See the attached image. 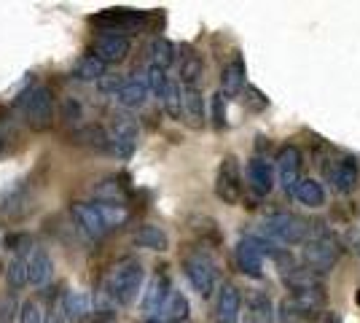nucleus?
<instances>
[{"label":"nucleus","instance_id":"c756f323","mask_svg":"<svg viewBox=\"0 0 360 323\" xmlns=\"http://www.w3.org/2000/svg\"><path fill=\"white\" fill-rule=\"evenodd\" d=\"M6 280H8L11 289H25V286H27V259H25V256H14V259L8 262Z\"/></svg>","mask_w":360,"mask_h":323},{"label":"nucleus","instance_id":"6e6552de","mask_svg":"<svg viewBox=\"0 0 360 323\" xmlns=\"http://www.w3.org/2000/svg\"><path fill=\"white\" fill-rule=\"evenodd\" d=\"M215 194L224 205H237L242 200V167L234 154H226L215 175Z\"/></svg>","mask_w":360,"mask_h":323},{"label":"nucleus","instance_id":"f3484780","mask_svg":"<svg viewBox=\"0 0 360 323\" xmlns=\"http://www.w3.org/2000/svg\"><path fill=\"white\" fill-rule=\"evenodd\" d=\"M178 62V76H180V87H199V81L205 76V62L196 54L194 49L183 46V54L175 57Z\"/></svg>","mask_w":360,"mask_h":323},{"label":"nucleus","instance_id":"f704fd0d","mask_svg":"<svg viewBox=\"0 0 360 323\" xmlns=\"http://www.w3.org/2000/svg\"><path fill=\"white\" fill-rule=\"evenodd\" d=\"M226 97L224 92H215L212 94V127L215 129H224L226 127Z\"/></svg>","mask_w":360,"mask_h":323},{"label":"nucleus","instance_id":"c9c22d12","mask_svg":"<svg viewBox=\"0 0 360 323\" xmlns=\"http://www.w3.org/2000/svg\"><path fill=\"white\" fill-rule=\"evenodd\" d=\"M124 81H127L124 76H110V73H105V76L97 81V87H100L103 94H113L116 97L121 92V87H124Z\"/></svg>","mask_w":360,"mask_h":323},{"label":"nucleus","instance_id":"4be33fe9","mask_svg":"<svg viewBox=\"0 0 360 323\" xmlns=\"http://www.w3.org/2000/svg\"><path fill=\"white\" fill-rule=\"evenodd\" d=\"M183 119L199 129L205 124V94L199 87H186L183 89Z\"/></svg>","mask_w":360,"mask_h":323},{"label":"nucleus","instance_id":"c85d7f7f","mask_svg":"<svg viewBox=\"0 0 360 323\" xmlns=\"http://www.w3.org/2000/svg\"><path fill=\"white\" fill-rule=\"evenodd\" d=\"M162 106L169 119H183V87L178 81H169L167 84L165 94H162Z\"/></svg>","mask_w":360,"mask_h":323},{"label":"nucleus","instance_id":"a211bd4d","mask_svg":"<svg viewBox=\"0 0 360 323\" xmlns=\"http://www.w3.org/2000/svg\"><path fill=\"white\" fill-rule=\"evenodd\" d=\"M62 318L70 323H84L91 315V296L86 291H68L60 299Z\"/></svg>","mask_w":360,"mask_h":323},{"label":"nucleus","instance_id":"0eeeda50","mask_svg":"<svg viewBox=\"0 0 360 323\" xmlns=\"http://www.w3.org/2000/svg\"><path fill=\"white\" fill-rule=\"evenodd\" d=\"M271 253H274V246H269L258 234H250V237H242L240 243H237L234 259H237V267H240L242 275L258 280V277L264 275V256H271Z\"/></svg>","mask_w":360,"mask_h":323},{"label":"nucleus","instance_id":"a878e982","mask_svg":"<svg viewBox=\"0 0 360 323\" xmlns=\"http://www.w3.org/2000/svg\"><path fill=\"white\" fill-rule=\"evenodd\" d=\"M188 312H191V308H188V299L183 296L180 291H169V296H167L165 308H162V312H159V318L167 323H183L186 318H188Z\"/></svg>","mask_w":360,"mask_h":323},{"label":"nucleus","instance_id":"2f4dec72","mask_svg":"<svg viewBox=\"0 0 360 323\" xmlns=\"http://www.w3.org/2000/svg\"><path fill=\"white\" fill-rule=\"evenodd\" d=\"M75 138L81 140V143H86L89 148L108 151V129H103V127H84Z\"/></svg>","mask_w":360,"mask_h":323},{"label":"nucleus","instance_id":"bb28decb","mask_svg":"<svg viewBox=\"0 0 360 323\" xmlns=\"http://www.w3.org/2000/svg\"><path fill=\"white\" fill-rule=\"evenodd\" d=\"M175 57H178V49H175V44H169L167 38H156V41L150 44V65H153V68L167 70V68L175 62Z\"/></svg>","mask_w":360,"mask_h":323},{"label":"nucleus","instance_id":"dca6fc26","mask_svg":"<svg viewBox=\"0 0 360 323\" xmlns=\"http://www.w3.org/2000/svg\"><path fill=\"white\" fill-rule=\"evenodd\" d=\"M245 76H248V68H245V60H242L240 51L231 54V60L224 65L221 70V92L226 97H237V94L245 89Z\"/></svg>","mask_w":360,"mask_h":323},{"label":"nucleus","instance_id":"4468645a","mask_svg":"<svg viewBox=\"0 0 360 323\" xmlns=\"http://www.w3.org/2000/svg\"><path fill=\"white\" fill-rule=\"evenodd\" d=\"M242 315V293L237 286L224 283L218 289V299H215V312L212 321L215 323H237Z\"/></svg>","mask_w":360,"mask_h":323},{"label":"nucleus","instance_id":"f8f14e48","mask_svg":"<svg viewBox=\"0 0 360 323\" xmlns=\"http://www.w3.org/2000/svg\"><path fill=\"white\" fill-rule=\"evenodd\" d=\"M301 165H304V159H301V151L296 146H285V148H280V154H277V181L280 186L285 189L288 194H293V189L296 184L301 181Z\"/></svg>","mask_w":360,"mask_h":323},{"label":"nucleus","instance_id":"58836bf2","mask_svg":"<svg viewBox=\"0 0 360 323\" xmlns=\"http://www.w3.org/2000/svg\"><path fill=\"white\" fill-rule=\"evenodd\" d=\"M143 323H167V321H162V318H148V321H143Z\"/></svg>","mask_w":360,"mask_h":323},{"label":"nucleus","instance_id":"f03ea898","mask_svg":"<svg viewBox=\"0 0 360 323\" xmlns=\"http://www.w3.org/2000/svg\"><path fill=\"white\" fill-rule=\"evenodd\" d=\"M143 283H146L143 264L137 259H121L108 275L105 291L119 308H129L137 299V293L143 291Z\"/></svg>","mask_w":360,"mask_h":323},{"label":"nucleus","instance_id":"cd10ccee","mask_svg":"<svg viewBox=\"0 0 360 323\" xmlns=\"http://www.w3.org/2000/svg\"><path fill=\"white\" fill-rule=\"evenodd\" d=\"M108 65H103L100 60H94L91 54H86V57H81V60L75 62L73 68V76L78 78V81H100V78L105 76Z\"/></svg>","mask_w":360,"mask_h":323},{"label":"nucleus","instance_id":"412c9836","mask_svg":"<svg viewBox=\"0 0 360 323\" xmlns=\"http://www.w3.org/2000/svg\"><path fill=\"white\" fill-rule=\"evenodd\" d=\"M51 272H54V262H51L49 251L35 248L30 256H27V283H32V286H46L51 280Z\"/></svg>","mask_w":360,"mask_h":323},{"label":"nucleus","instance_id":"f257e3e1","mask_svg":"<svg viewBox=\"0 0 360 323\" xmlns=\"http://www.w3.org/2000/svg\"><path fill=\"white\" fill-rule=\"evenodd\" d=\"M342 251L345 248L339 243V237L317 224V227H309L307 240L301 243V264L307 270H312L315 275H326V272H330L339 264Z\"/></svg>","mask_w":360,"mask_h":323},{"label":"nucleus","instance_id":"473e14b6","mask_svg":"<svg viewBox=\"0 0 360 323\" xmlns=\"http://www.w3.org/2000/svg\"><path fill=\"white\" fill-rule=\"evenodd\" d=\"M169 81H172V78L167 76V70L148 65V70H146V87H148L150 94H156V97L162 100V94H165V89H167V84H169Z\"/></svg>","mask_w":360,"mask_h":323},{"label":"nucleus","instance_id":"2eb2a0df","mask_svg":"<svg viewBox=\"0 0 360 323\" xmlns=\"http://www.w3.org/2000/svg\"><path fill=\"white\" fill-rule=\"evenodd\" d=\"M172 291V283L165 272H156V275L148 280V289L143 293V302H140V310L148 315V318H159V312L165 308L167 296Z\"/></svg>","mask_w":360,"mask_h":323},{"label":"nucleus","instance_id":"9b49d317","mask_svg":"<svg viewBox=\"0 0 360 323\" xmlns=\"http://www.w3.org/2000/svg\"><path fill=\"white\" fill-rule=\"evenodd\" d=\"M70 215H73L78 232L86 234L89 240H103L108 234L105 221H103V215L97 213L94 202H73L70 205Z\"/></svg>","mask_w":360,"mask_h":323},{"label":"nucleus","instance_id":"423d86ee","mask_svg":"<svg viewBox=\"0 0 360 323\" xmlns=\"http://www.w3.org/2000/svg\"><path fill=\"white\" fill-rule=\"evenodd\" d=\"M183 272L188 277L191 289H194L202 299H207V296L215 291V286H218V267H215V262H212L207 253H202V251H196V253L183 259Z\"/></svg>","mask_w":360,"mask_h":323},{"label":"nucleus","instance_id":"7c9ffc66","mask_svg":"<svg viewBox=\"0 0 360 323\" xmlns=\"http://www.w3.org/2000/svg\"><path fill=\"white\" fill-rule=\"evenodd\" d=\"M242 106L248 108V110H253V113H261V110H266L269 106V97L261 92L258 87L253 84H245V89H242Z\"/></svg>","mask_w":360,"mask_h":323},{"label":"nucleus","instance_id":"aec40b11","mask_svg":"<svg viewBox=\"0 0 360 323\" xmlns=\"http://www.w3.org/2000/svg\"><path fill=\"white\" fill-rule=\"evenodd\" d=\"M116 100H119L121 108H127V110H135V108H143L146 106V100H148V87H146V76H132L124 81V87H121V92L116 94Z\"/></svg>","mask_w":360,"mask_h":323},{"label":"nucleus","instance_id":"72a5a7b5","mask_svg":"<svg viewBox=\"0 0 360 323\" xmlns=\"http://www.w3.org/2000/svg\"><path fill=\"white\" fill-rule=\"evenodd\" d=\"M16 323H44V315H41V308H38V302H22L19 310H16Z\"/></svg>","mask_w":360,"mask_h":323},{"label":"nucleus","instance_id":"5701e85b","mask_svg":"<svg viewBox=\"0 0 360 323\" xmlns=\"http://www.w3.org/2000/svg\"><path fill=\"white\" fill-rule=\"evenodd\" d=\"M293 197L304 205V208H309V210H317V208H323L326 205V189L320 181L315 178H301L296 189H293Z\"/></svg>","mask_w":360,"mask_h":323},{"label":"nucleus","instance_id":"1a4fd4ad","mask_svg":"<svg viewBox=\"0 0 360 323\" xmlns=\"http://www.w3.org/2000/svg\"><path fill=\"white\" fill-rule=\"evenodd\" d=\"M323 172H326V181L330 184V189L342 197L352 194L358 189L360 167L355 156H336V159H330V165L323 167Z\"/></svg>","mask_w":360,"mask_h":323},{"label":"nucleus","instance_id":"393cba45","mask_svg":"<svg viewBox=\"0 0 360 323\" xmlns=\"http://www.w3.org/2000/svg\"><path fill=\"white\" fill-rule=\"evenodd\" d=\"M135 246L162 253V251L169 248V237H167V232L162 229V227H156V224H140L135 232Z\"/></svg>","mask_w":360,"mask_h":323},{"label":"nucleus","instance_id":"ddd939ff","mask_svg":"<svg viewBox=\"0 0 360 323\" xmlns=\"http://www.w3.org/2000/svg\"><path fill=\"white\" fill-rule=\"evenodd\" d=\"M132 49L129 38H121V35H97L91 41V57L100 60L103 65H116V62L127 60Z\"/></svg>","mask_w":360,"mask_h":323},{"label":"nucleus","instance_id":"e433bc0d","mask_svg":"<svg viewBox=\"0 0 360 323\" xmlns=\"http://www.w3.org/2000/svg\"><path fill=\"white\" fill-rule=\"evenodd\" d=\"M339 243H342V248H349L352 253L360 256V229H347Z\"/></svg>","mask_w":360,"mask_h":323},{"label":"nucleus","instance_id":"39448f33","mask_svg":"<svg viewBox=\"0 0 360 323\" xmlns=\"http://www.w3.org/2000/svg\"><path fill=\"white\" fill-rule=\"evenodd\" d=\"M19 108H22L25 122L30 124L35 132L49 129L51 122H54V97H51V92H49L46 87H41V84H32V87H27V89L22 92Z\"/></svg>","mask_w":360,"mask_h":323},{"label":"nucleus","instance_id":"7ed1b4c3","mask_svg":"<svg viewBox=\"0 0 360 323\" xmlns=\"http://www.w3.org/2000/svg\"><path fill=\"white\" fill-rule=\"evenodd\" d=\"M307 234H309V224L296 213H271L258 227V237H264L269 246H301Z\"/></svg>","mask_w":360,"mask_h":323},{"label":"nucleus","instance_id":"20e7f679","mask_svg":"<svg viewBox=\"0 0 360 323\" xmlns=\"http://www.w3.org/2000/svg\"><path fill=\"white\" fill-rule=\"evenodd\" d=\"M89 22L100 30V35H121V38H129L132 32L146 27L148 14H146V11H137V8H108V11L94 14Z\"/></svg>","mask_w":360,"mask_h":323},{"label":"nucleus","instance_id":"6ab92c4d","mask_svg":"<svg viewBox=\"0 0 360 323\" xmlns=\"http://www.w3.org/2000/svg\"><path fill=\"white\" fill-rule=\"evenodd\" d=\"M248 184L255 194H269L274 189V167L264 156H253L248 162Z\"/></svg>","mask_w":360,"mask_h":323},{"label":"nucleus","instance_id":"b1692460","mask_svg":"<svg viewBox=\"0 0 360 323\" xmlns=\"http://www.w3.org/2000/svg\"><path fill=\"white\" fill-rule=\"evenodd\" d=\"M271 299L264 291H253L248 296V305H245V323H271Z\"/></svg>","mask_w":360,"mask_h":323},{"label":"nucleus","instance_id":"9d476101","mask_svg":"<svg viewBox=\"0 0 360 323\" xmlns=\"http://www.w3.org/2000/svg\"><path fill=\"white\" fill-rule=\"evenodd\" d=\"M137 138H140V129H137L135 119L116 116L110 129H108V154L119 156V159H129L137 148Z\"/></svg>","mask_w":360,"mask_h":323},{"label":"nucleus","instance_id":"4c0bfd02","mask_svg":"<svg viewBox=\"0 0 360 323\" xmlns=\"http://www.w3.org/2000/svg\"><path fill=\"white\" fill-rule=\"evenodd\" d=\"M309 323H342V315H339L336 310L323 308V310H317L315 315L309 318Z\"/></svg>","mask_w":360,"mask_h":323}]
</instances>
